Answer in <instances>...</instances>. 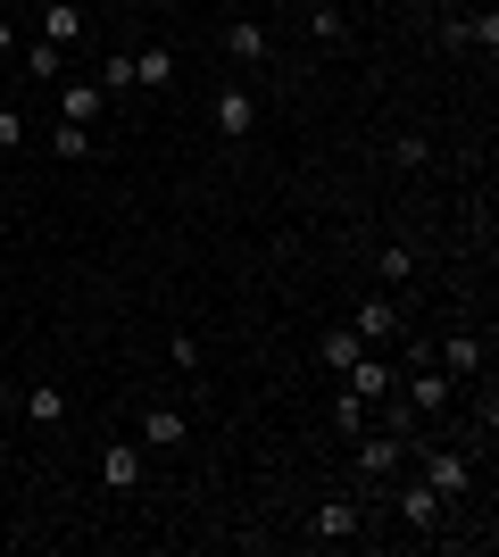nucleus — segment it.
Instances as JSON below:
<instances>
[{"label": "nucleus", "mask_w": 499, "mask_h": 557, "mask_svg": "<svg viewBox=\"0 0 499 557\" xmlns=\"http://www.w3.org/2000/svg\"><path fill=\"white\" fill-rule=\"evenodd\" d=\"M408 442H416V433H391V424H383V433H358V474H391V466L408 458Z\"/></svg>", "instance_id": "nucleus-1"}, {"label": "nucleus", "mask_w": 499, "mask_h": 557, "mask_svg": "<svg viewBox=\"0 0 499 557\" xmlns=\"http://www.w3.org/2000/svg\"><path fill=\"white\" fill-rule=\"evenodd\" d=\"M433 367L450 374V383H475L483 374V342L475 333H441V342H433Z\"/></svg>", "instance_id": "nucleus-2"}, {"label": "nucleus", "mask_w": 499, "mask_h": 557, "mask_svg": "<svg viewBox=\"0 0 499 557\" xmlns=\"http://www.w3.org/2000/svg\"><path fill=\"white\" fill-rule=\"evenodd\" d=\"M100 109H109V92H100L92 75H59V116L67 125H100Z\"/></svg>", "instance_id": "nucleus-3"}, {"label": "nucleus", "mask_w": 499, "mask_h": 557, "mask_svg": "<svg viewBox=\"0 0 499 557\" xmlns=\"http://www.w3.org/2000/svg\"><path fill=\"white\" fill-rule=\"evenodd\" d=\"M425 483L441 491V499H466V491H475V466L458 458V449H425Z\"/></svg>", "instance_id": "nucleus-4"}, {"label": "nucleus", "mask_w": 499, "mask_h": 557, "mask_svg": "<svg viewBox=\"0 0 499 557\" xmlns=\"http://www.w3.org/2000/svg\"><path fill=\"white\" fill-rule=\"evenodd\" d=\"M350 333H358V342H400V333H408V317H400V300H358Z\"/></svg>", "instance_id": "nucleus-5"}, {"label": "nucleus", "mask_w": 499, "mask_h": 557, "mask_svg": "<svg viewBox=\"0 0 499 557\" xmlns=\"http://www.w3.org/2000/svg\"><path fill=\"white\" fill-rule=\"evenodd\" d=\"M408 417H433V408H450V374L441 367H408Z\"/></svg>", "instance_id": "nucleus-6"}, {"label": "nucleus", "mask_w": 499, "mask_h": 557, "mask_svg": "<svg viewBox=\"0 0 499 557\" xmlns=\"http://www.w3.org/2000/svg\"><path fill=\"white\" fill-rule=\"evenodd\" d=\"M209 116H216V134H250V125H259V100L241 92V84H225V92L209 100Z\"/></svg>", "instance_id": "nucleus-7"}, {"label": "nucleus", "mask_w": 499, "mask_h": 557, "mask_svg": "<svg viewBox=\"0 0 499 557\" xmlns=\"http://www.w3.org/2000/svg\"><path fill=\"white\" fill-rule=\"evenodd\" d=\"M100 483H109V491L142 483V442H109V449H100Z\"/></svg>", "instance_id": "nucleus-8"}, {"label": "nucleus", "mask_w": 499, "mask_h": 557, "mask_svg": "<svg viewBox=\"0 0 499 557\" xmlns=\"http://www.w3.org/2000/svg\"><path fill=\"white\" fill-rule=\"evenodd\" d=\"M441 508H450V499H441V491H433L425 474H416V483L400 491V516H408V524H416V533H433V524H441Z\"/></svg>", "instance_id": "nucleus-9"}, {"label": "nucleus", "mask_w": 499, "mask_h": 557, "mask_svg": "<svg viewBox=\"0 0 499 557\" xmlns=\"http://www.w3.org/2000/svg\"><path fill=\"white\" fill-rule=\"evenodd\" d=\"M184 408H142V449H184Z\"/></svg>", "instance_id": "nucleus-10"}, {"label": "nucleus", "mask_w": 499, "mask_h": 557, "mask_svg": "<svg viewBox=\"0 0 499 557\" xmlns=\"http://www.w3.org/2000/svg\"><path fill=\"white\" fill-rule=\"evenodd\" d=\"M42 42H59V50L84 42V9H75V0H50L42 9Z\"/></svg>", "instance_id": "nucleus-11"}, {"label": "nucleus", "mask_w": 499, "mask_h": 557, "mask_svg": "<svg viewBox=\"0 0 499 557\" xmlns=\"http://www.w3.org/2000/svg\"><path fill=\"white\" fill-rule=\"evenodd\" d=\"M175 84V50H134V92H166Z\"/></svg>", "instance_id": "nucleus-12"}, {"label": "nucleus", "mask_w": 499, "mask_h": 557, "mask_svg": "<svg viewBox=\"0 0 499 557\" xmlns=\"http://www.w3.org/2000/svg\"><path fill=\"white\" fill-rule=\"evenodd\" d=\"M225 50H234L241 67H259V59H266L275 42H266V25H259V17H241V25H225Z\"/></svg>", "instance_id": "nucleus-13"}, {"label": "nucleus", "mask_w": 499, "mask_h": 557, "mask_svg": "<svg viewBox=\"0 0 499 557\" xmlns=\"http://www.w3.org/2000/svg\"><path fill=\"white\" fill-rule=\"evenodd\" d=\"M341 383H350L358 399H383V392H391V367H383V358H366V349H358V367L341 374Z\"/></svg>", "instance_id": "nucleus-14"}, {"label": "nucleus", "mask_w": 499, "mask_h": 557, "mask_svg": "<svg viewBox=\"0 0 499 557\" xmlns=\"http://www.w3.org/2000/svg\"><path fill=\"white\" fill-rule=\"evenodd\" d=\"M50 150H59V159H92V150H100V134H92V125H67V116H59V134H50Z\"/></svg>", "instance_id": "nucleus-15"}, {"label": "nucleus", "mask_w": 499, "mask_h": 557, "mask_svg": "<svg viewBox=\"0 0 499 557\" xmlns=\"http://www.w3.org/2000/svg\"><path fill=\"white\" fill-rule=\"evenodd\" d=\"M358 533V508L350 499H325V508H316V541H350Z\"/></svg>", "instance_id": "nucleus-16"}, {"label": "nucleus", "mask_w": 499, "mask_h": 557, "mask_svg": "<svg viewBox=\"0 0 499 557\" xmlns=\"http://www.w3.org/2000/svg\"><path fill=\"white\" fill-rule=\"evenodd\" d=\"M25 417H34V424H59V417H67V392H59V383H34V392H25Z\"/></svg>", "instance_id": "nucleus-17"}, {"label": "nucleus", "mask_w": 499, "mask_h": 557, "mask_svg": "<svg viewBox=\"0 0 499 557\" xmlns=\"http://www.w3.org/2000/svg\"><path fill=\"white\" fill-rule=\"evenodd\" d=\"M375 275L383 283H408V275H416V250H408V242H383V250H375Z\"/></svg>", "instance_id": "nucleus-18"}, {"label": "nucleus", "mask_w": 499, "mask_h": 557, "mask_svg": "<svg viewBox=\"0 0 499 557\" xmlns=\"http://www.w3.org/2000/svg\"><path fill=\"white\" fill-rule=\"evenodd\" d=\"M450 42H475V50H499V17L483 9V17H458L450 25Z\"/></svg>", "instance_id": "nucleus-19"}, {"label": "nucleus", "mask_w": 499, "mask_h": 557, "mask_svg": "<svg viewBox=\"0 0 499 557\" xmlns=\"http://www.w3.org/2000/svg\"><path fill=\"white\" fill-rule=\"evenodd\" d=\"M100 92L117 100V92H134V50H117V59H100V75H92Z\"/></svg>", "instance_id": "nucleus-20"}, {"label": "nucleus", "mask_w": 499, "mask_h": 557, "mask_svg": "<svg viewBox=\"0 0 499 557\" xmlns=\"http://www.w3.org/2000/svg\"><path fill=\"white\" fill-rule=\"evenodd\" d=\"M25 75L59 84V75H67V50H59V42H34V50H25Z\"/></svg>", "instance_id": "nucleus-21"}, {"label": "nucleus", "mask_w": 499, "mask_h": 557, "mask_svg": "<svg viewBox=\"0 0 499 557\" xmlns=\"http://www.w3.org/2000/svg\"><path fill=\"white\" fill-rule=\"evenodd\" d=\"M358 349H366V342H358L350 325H341V333H325V367H333V374H350V367H358Z\"/></svg>", "instance_id": "nucleus-22"}, {"label": "nucleus", "mask_w": 499, "mask_h": 557, "mask_svg": "<svg viewBox=\"0 0 499 557\" xmlns=\"http://www.w3.org/2000/svg\"><path fill=\"white\" fill-rule=\"evenodd\" d=\"M333 424H341V442H358V433H366V399L341 392V399H333Z\"/></svg>", "instance_id": "nucleus-23"}, {"label": "nucleus", "mask_w": 499, "mask_h": 557, "mask_svg": "<svg viewBox=\"0 0 499 557\" xmlns=\"http://www.w3.org/2000/svg\"><path fill=\"white\" fill-rule=\"evenodd\" d=\"M17 141H25V116H17V109H0V150H17Z\"/></svg>", "instance_id": "nucleus-24"}, {"label": "nucleus", "mask_w": 499, "mask_h": 557, "mask_svg": "<svg viewBox=\"0 0 499 557\" xmlns=\"http://www.w3.org/2000/svg\"><path fill=\"white\" fill-rule=\"evenodd\" d=\"M9 50H17V25H9V17H0V59H9Z\"/></svg>", "instance_id": "nucleus-25"}, {"label": "nucleus", "mask_w": 499, "mask_h": 557, "mask_svg": "<svg viewBox=\"0 0 499 557\" xmlns=\"http://www.w3.org/2000/svg\"><path fill=\"white\" fill-rule=\"evenodd\" d=\"M316 9H341V0H316Z\"/></svg>", "instance_id": "nucleus-26"}]
</instances>
